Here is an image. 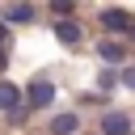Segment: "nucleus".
I'll list each match as a JSON object with an SVG mask.
<instances>
[{
	"instance_id": "f257e3e1",
	"label": "nucleus",
	"mask_w": 135,
	"mask_h": 135,
	"mask_svg": "<svg viewBox=\"0 0 135 135\" xmlns=\"http://www.w3.org/2000/svg\"><path fill=\"white\" fill-rule=\"evenodd\" d=\"M55 101V80L51 76H34L30 84H25V105L30 110H46Z\"/></svg>"
},
{
	"instance_id": "f03ea898",
	"label": "nucleus",
	"mask_w": 135,
	"mask_h": 135,
	"mask_svg": "<svg viewBox=\"0 0 135 135\" xmlns=\"http://www.w3.org/2000/svg\"><path fill=\"white\" fill-rule=\"evenodd\" d=\"M101 30H110V34H131V30H135V17H131L127 8H118V4H110V8H101Z\"/></svg>"
},
{
	"instance_id": "7ed1b4c3",
	"label": "nucleus",
	"mask_w": 135,
	"mask_h": 135,
	"mask_svg": "<svg viewBox=\"0 0 135 135\" xmlns=\"http://www.w3.org/2000/svg\"><path fill=\"white\" fill-rule=\"evenodd\" d=\"M97 131H101V135H131V131H135V122H131V114H127V110H105Z\"/></svg>"
},
{
	"instance_id": "20e7f679",
	"label": "nucleus",
	"mask_w": 135,
	"mask_h": 135,
	"mask_svg": "<svg viewBox=\"0 0 135 135\" xmlns=\"http://www.w3.org/2000/svg\"><path fill=\"white\" fill-rule=\"evenodd\" d=\"M21 97H25V93H21L13 80H0V114H8V118H13V114H21V110H25V105H21Z\"/></svg>"
},
{
	"instance_id": "39448f33",
	"label": "nucleus",
	"mask_w": 135,
	"mask_h": 135,
	"mask_svg": "<svg viewBox=\"0 0 135 135\" xmlns=\"http://www.w3.org/2000/svg\"><path fill=\"white\" fill-rule=\"evenodd\" d=\"M97 59H101L105 68L122 63V59H127V42H118V38H101V42H97Z\"/></svg>"
},
{
	"instance_id": "423d86ee",
	"label": "nucleus",
	"mask_w": 135,
	"mask_h": 135,
	"mask_svg": "<svg viewBox=\"0 0 135 135\" xmlns=\"http://www.w3.org/2000/svg\"><path fill=\"white\" fill-rule=\"evenodd\" d=\"M0 17H4V25H30V21L38 17V8H34V4H4Z\"/></svg>"
},
{
	"instance_id": "0eeeda50",
	"label": "nucleus",
	"mask_w": 135,
	"mask_h": 135,
	"mask_svg": "<svg viewBox=\"0 0 135 135\" xmlns=\"http://www.w3.org/2000/svg\"><path fill=\"white\" fill-rule=\"evenodd\" d=\"M76 131H80V114L76 110H63V114L51 118V135H76Z\"/></svg>"
},
{
	"instance_id": "6e6552de",
	"label": "nucleus",
	"mask_w": 135,
	"mask_h": 135,
	"mask_svg": "<svg viewBox=\"0 0 135 135\" xmlns=\"http://www.w3.org/2000/svg\"><path fill=\"white\" fill-rule=\"evenodd\" d=\"M51 30H55V38H59L63 46H76V42H80V25H76V21H55Z\"/></svg>"
},
{
	"instance_id": "1a4fd4ad",
	"label": "nucleus",
	"mask_w": 135,
	"mask_h": 135,
	"mask_svg": "<svg viewBox=\"0 0 135 135\" xmlns=\"http://www.w3.org/2000/svg\"><path fill=\"white\" fill-rule=\"evenodd\" d=\"M51 17H55V21H76V4H72V0H55V4H51Z\"/></svg>"
},
{
	"instance_id": "9d476101",
	"label": "nucleus",
	"mask_w": 135,
	"mask_h": 135,
	"mask_svg": "<svg viewBox=\"0 0 135 135\" xmlns=\"http://www.w3.org/2000/svg\"><path fill=\"white\" fill-rule=\"evenodd\" d=\"M114 84H122V72H114V68H101V72H97V89H101V93H110Z\"/></svg>"
},
{
	"instance_id": "9b49d317",
	"label": "nucleus",
	"mask_w": 135,
	"mask_h": 135,
	"mask_svg": "<svg viewBox=\"0 0 135 135\" xmlns=\"http://www.w3.org/2000/svg\"><path fill=\"white\" fill-rule=\"evenodd\" d=\"M122 84H127V89H135V68H122Z\"/></svg>"
},
{
	"instance_id": "f8f14e48",
	"label": "nucleus",
	"mask_w": 135,
	"mask_h": 135,
	"mask_svg": "<svg viewBox=\"0 0 135 135\" xmlns=\"http://www.w3.org/2000/svg\"><path fill=\"white\" fill-rule=\"evenodd\" d=\"M0 51H8V25H4V17H0Z\"/></svg>"
},
{
	"instance_id": "ddd939ff",
	"label": "nucleus",
	"mask_w": 135,
	"mask_h": 135,
	"mask_svg": "<svg viewBox=\"0 0 135 135\" xmlns=\"http://www.w3.org/2000/svg\"><path fill=\"white\" fill-rule=\"evenodd\" d=\"M4 68H8V51H0V72H4Z\"/></svg>"
},
{
	"instance_id": "4468645a",
	"label": "nucleus",
	"mask_w": 135,
	"mask_h": 135,
	"mask_svg": "<svg viewBox=\"0 0 135 135\" xmlns=\"http://www.w3.org/2000/svg\"><path fill=\"white\" fill-rule=\"evenodd\" d=\"M127 38H131V42H135V30H131V34H127Z\"/></svg>"
}]
</instances>
